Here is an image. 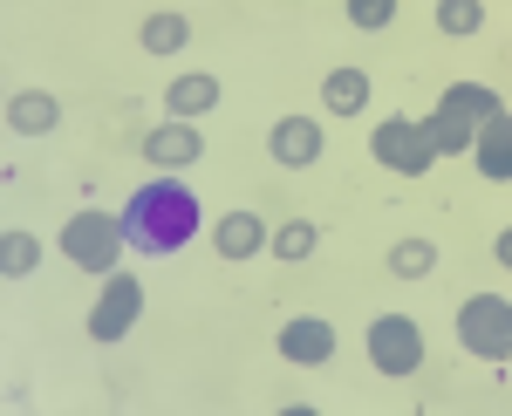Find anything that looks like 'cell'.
I'll return each mask as SVG.
<instances>
[{"instance_id": "1", "label": "cell", "mask_w": 512, "mask_h": 416, "mask_svg": "<svg viewBox=\"0 0 512 416\" xmlns=\"http://www.w3.org/2000/svg\"><path fill=\"white\" fill-rule=\"evenodd\" d=\"M205 226V205H198V191L178 178V171H158L151 185L130 191V205H123V239H130V253H151V260H171V253H185Z\"/></svg>"}, {"instance_id": "2", "label": "cell", "mask_w": 512, "mask_h": 416, "mask_svg": "<svg viewBox=\"0 0 512 416\" xmlns=\"http://www.w3.org/2000/svg\"><path fill=\"white\" fill-rule=\"evenodd\" d=\"M123 212H76L69 226H62V253L76 260V273H117L123 266Z\"/></svg>"}, {"instance_id": "3", "label": "cell", "mask_w": 512, "mask_h": 416, "mask_svg": "<svg viewBox=\"0 0 512 416\" xmlns=\"http://www.w3.org/2000/svg\"><path fill=\"white\" fill-rule=\"evenodd\" d=\"M362 341H369V369H376V376L410 382L424 369V321H410V314H376V321L362 328Z\"/></svg>"}, {"instance_id": "4", "label": "cell", "mask_w": 512, "mask_h": 416, "mask_svg": "<svg viewBox=\"0 0 512 416\" xmlns=\"http://www.w3.org/2000/svg\"><path fill=\"white\" fill-rule=\"evenodd\" d=\"M458 348L478 355V362H512V301L506 294L458 301Z\"/></svg>"}, {"instance_id": "5", "label": "cell", "mask_w": 512, "mask_h": 416, "mask_svg": "<svg viewBox=\"0 0 512 416\" xmlns=\"http://www.w3.org/2000/svg\"><path fill=\"white\" fill-rule=\"evenodd\" d=\"M369 157L383 171H396V178H424L437 164V144H431V130H424V116H383L369 130Z\"/></svg>"}, {"instance_id": "6", "label": "cell", "mask_w": 512, "mask_h": 416, "mask_svg": "<svg viewBox=\"0 0 512 416\" xmlns=\"http://www.w3.org/2000/svg\"><path fill=\"white\" fill-rule=\"evenodd\" d=\"M137 314H144V280L137 273H103V294L89 307V341L96 348H117L137 328Z\"/></svg>"}, {"instance_id": "7", "label": "cell", "mask_w": 512, "mask_h": 416, "mask_svg": "<svg viewBox=\"0 0 512 416\" xmlns=\"http://www.w3.org/2000/svg\"><path fill=\"white\" fill-rule=\"evenodd\" d=\"M198 157H205V130L185 123V116H164L158 130H144V164H158V171H192Z\"/></svg>"}, {"instance_id": "8", "label": "cell", "mask_w": 512, "mask_h": 416, "mask_svg": "<svg viewBox=\"0 0 512 416\" xmlns=\"http://www.w3.org/2000/svg\"><path fill=\"white\" fill-rule=\"evenodd\" d=\"M274 348L294 369H321V362H335V328H328L321 314H294V321H280Z\"/></svg>"}, {"instance_id": "9", "label": "cell", "mask_w": 512, "mask_h": 416, "mask_svg": "<svg viewBox=\"0 0 512 416\" xmlns=\"http://www.w3.org/2000/svg\"><path fill=\"white\" fill-rule=\"evenodd\" d=\"M267 157H274L280 171H308V164H321V123L315 116H280L274 130H267Z\"/></svg>"}, {"instance_id": "10", "label": "cell", "mask_w": 512, "mask_h": 416, "mask_svg": "<svg viewBox=\"0 0 512 416\" xmlns=\"http://www.w3.org/2000/svg\"><path fill=\"white\" fill-rule=\"evenodd\" d=\"M472 164L485 185H512V110H492L472 137Z\"/></svg>"}, {"instance_id": "11", "label": "cell", "mask_w": 512, "mask_h": 416, "mask_svg": "<svg viewBox=\"0 0 512 416\" xmlns=\"http://www.w3.org/2000/svg\"><path fill=\"white\" fill-rule=\"evenodd\" d=\"M267 219L260 212H226L219 226H212V246H219V260H253V253H267Z\"/></svg>"}, {"instance_id": "12", "label": "cell", "mask_w": 512, "mask_h": 416, "mask_svg": "<svg viewBox=\"0 0 512 416\" xmlns=\"http://www.w3.org/2000/svg\"><path fill=\"white\" fill-rule=\"evenodd\" d=\"M55 123H62V103H55L48 89H14V96H7V130H14V137H48Z\"/></svg>"}, {"instance_id": "13", "label": "cell", "mask_w": 512, "mask_h": 416, "mask_svg": "<svg viewBox=\"0 0 512 416\" xmlns=\"http://www.w3.org/2000/svg\"><path fill=\"white\" fill-rule=\"evenodd\" d=\"M164 110L185 116V123H198L205 110H219V76H205V69H185V76L164 89Z\"/></svg>"}, {"instance_id": "14", "label": "cell", "mask_w": 512, "mask_h": 416, "mask_svg": "<svg viewBox=\"0 0 512 416\" xmlns=\"http://www.w3.org/2000/svg\"><path fill=\"white\" fill-rule=\"evenodd\" d=\"M321 110L362 116L369 110V69H328V76H321Z\"/></svg>"}, {"instance_id": "15", "label": "cell", "mask_w": 512, "mask_h": 416, "mask_svg": "<svg viewBox=\"0 0 512 416\" xmlns=\"http://www.w3.org/2000/svg\"><path fill=\"white\" fill-rule=\"evenodd\" d=\"M437 110L465 116V123H485V116L506 110V103H499V89H492V82H451V89L437 96Z\"/></svg>"}, {"instance_id": "16", "label": "cell", "mask_w": 512, "mask_h": 416, "mask_svg": "<svg viewBox=\"0 0 512 416\" xmlns=\"http://www.w3.org/2000/svg\"><path fill=\"white\" fill-rule=\"evenodd\" d=\"M192 48V21L185 14H144V55H185Z\"/></svg>"}, {"instance_id": "17", "label": "cell", "mask_w": 512, "mask_h": 416, "mask_svg": "<svg viewBox=\"0 0 512 416\" xmlns=\"http://www.w3.org/2000/svg\"><path fill=\"white\" fill-rule=\"evenodd\" d=\"M424 130H431L437 157H472L478 123H465V116H451V110H431V116H424Z\"/></svg>"}, {"instance_id": "18", "label": "cell", "mask_w": 512, "mask_h": 416, "mask_svg": "<svg viewBox=\"0 0 512 416\" xmlns=\"http://www.w3.org/2000/svg\"><path fill=\"white\" fill-rule=\"evenodd\" d=\"M35 266H41V239L14 226L7 239H0V280H14V287H21V280H28Z\"/></svg>"}, {"instance_id": "19", "label": "cell", "mask_w": 512, "mask_h": 416, "mask_svg": "<svg viewBox=\"0 0 512 416\" xmlns=\"http://www.w3.org/2000/svg\"><path fill=\"white\" fill-rule=\"evenodd\" d=\"M321 246V226L315 219H287V226H274V239H267V253H274V260H308V253H315Z\"/></svg>"}, {"instance_id": "20", "label": "cell", "mask_w": 512, "mask_h": 416, "mask_svg": "<svg viewBox=\"0 0 512 416\" xmlns=\"http://www.w3.org/2000/svg\"><path fill=\"white\" fill-rule=\"evenodd\" d=\"M390 273L396 280H431L437 273V246L431 239H396L390 246Z\"/></svg>"}, {"instance_id": "21", "label": "cell", "mask_w": 512, "mask_h": 416, "mask_svg": "<svg viewBox=\"0 0 512 416\" xmlns=\"http://www.w3.org/2000/svg\"><path fill=\"white\" fill-rule=\"evenodd\" d=\"M485 28V0H437V35H478Z\"/></svg>"}, {"instance_id": "22", "label": "cell", "mask_w": 512, "mask_h": 416, "mask_svg": "<svg viewBox=\"0 0 512 416\" xmlns=\"http://www.w3.org/2000/svg\"><path fill=\"white\" fill-rule=\"evenodd\" d=\"M342 7H349V28L376 35V28H390V21H396V7H403V0H342Z\"/></svg>"}, {"instance_id": "23", "label": "cell", "mask_w": 512, "mask_h": 416, "mask_svg": "<svg viewBox=\"0 0 512 416\" xmlns=\"http://www.w3.org/2000/svg\"><path fill=\"white\" fill-rule=\"evenodd\" d=\"M492 260H499V266H506V273H512V226L499 232V239H492Z\"/></svg>"}]
</instances>
